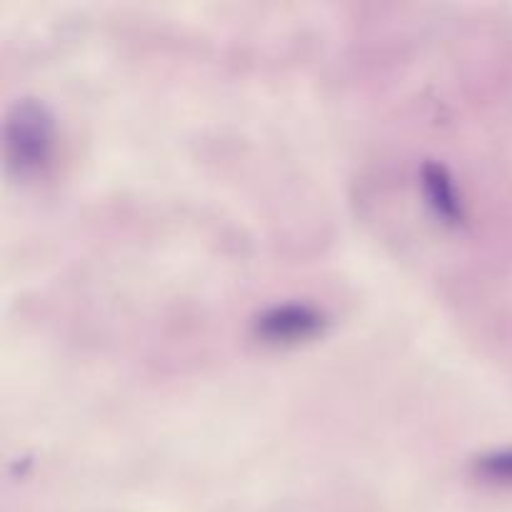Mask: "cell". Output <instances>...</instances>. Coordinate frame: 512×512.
I'll list each match as a JSON object with an SVG mask.
<instances>
[{
  "label": "cell",
  "mask_w": 512,
  "mask_h": 512,
  "mask_svg": "<svg viewBox=\"0 0 512 512\" xmlns=\"http://www.w3.org/2000/svg\"><path fill=\"white\" fill-rule=\"evenodd\" d=\"M473 470L478 478L488 480V483L512 485V448L505 450H490V453L475 458Z\"/></svg>",
  "instance_id": "obj_4"
},
{
  "label": "cell",
  "mask_w": 512,
  "mask_h": 512,
  "mask_svg": "<svg viewBox=\"0 0 512 512\" xmlns=\"http://www.w3.org/2000/svg\"><path fill=\"white\" fill-rule=\"evenodd\" d=\"M58 125L43 100L18 98L5 115V165L20 178L38 175L53 163Z\"/></svg>",
  "instance_id": "obj_1"
},
{
  "label": "cell",
  "mask_w": 512,
  "mask_h": 512,
  "mask_svg": "<svg viewBox=\"0 0 512 512\" xmlns=\"http://www.w3.org/2000/svg\"><path fill=\"white\" fill-rule=\"evenodd\" d=\"M418 180L430 213L448 228H460L468 213H465V200L448 165L440 160H425L418 170Z\"/></svg>",
  "instance_id": "obj_3"
},
{
  "label": "cell",
  "mask_w": 512,
  "mask_h": 512,
  "mask_svg": "<svg viewBox=\"0 0 512 512\" xmlns=\"http://www.w3.org/2000/svg\"><path fill=\"white\" fill-rule=\"evenodd\" d=\"M323 308L308 300H285L260 310L253 320V333L270 345H300L318 338L328 328Z\"/></svg>",
  "instance_id": "obj_2"
}]
</instances>
